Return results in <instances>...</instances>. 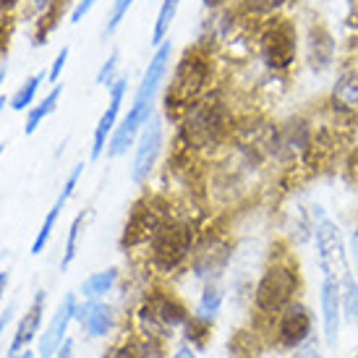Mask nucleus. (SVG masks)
<instances>
[{
  "mask_svg": "<svg viewBox=\"0 0 358 358\" xmlns=\"http://www.w3.org/2000/svg\"><path fill=\"white\" fill-rule=\"evenodd\" d=\"M311 335V311L301 301H290L278 317V338L285 348H299Z\"/></svg>",
  "mask_w": 358,
  "mask_h": 358,
  "instance_id": "obj_13",
  "label": "nucleus"
},
{
  "mask_svg": "<svg viewBox=\"0 0 358 358\" xmlns=\"http://www.w3.org/2000/svg\"><path fill=\"white\" fill-rule=\"evenodd\" d=\"M13 319V306H8L3 314H0V335H3V329L8 327V322Z\"/></svg>",
  "mask_w": 358,
  "mask_h": 358,
  "instance_id": "obj_40",
  "label": "nucleus"
},
{
  "mask_svg": "<svg viewBox=\"0 0 358 358\" xmlns=\"http://www.w3.org/2000/svg\"><path fill=\"white\" fill-rule=\"evenodd\" d=\"M257 52L259 63L272 76H288L296 69L301 55V29L299 24L280 13L272 19L262 21V29L257 34Z\"/></svg>",
  "mask_w": 358,
  "mask_h": 358,
  "instance_id": "obj_3",
  "label": "nucleus"
},
{
  "mask_svg": "<svg viewBox=\"0 0 358 358\" xmlns=\"http://www.w3.org/2000/svg\"><path fill=\"white\" fill-rule=\"evenodd\" d=\"M10 358H34V353H31V350L24 348V353H16V356H10Z\"/></svg>",
  "mask_w": 358,
  "mask_h": 358,
  "instance_id": "obj_46",
  "label": "nucleus"
},
{
  "mask_svg": "<svg viewBox=\"0 0 358 358\" xmlns=\"http://www.w3.org/2000/svg\"><path fill=\"white\" fill-rule=\"evenodd\" d=\"M301 48H303V60H306V69L311 73H327L335 66V55H338V42L335 34L329 31V27L324 21L311 19L308 21L306 31L301 34Z\"/></svg>",
  "mask_w": 358,
  "mask_h": 358,
  "instance_id": "obj_8",
  "label": "nucleus"
},
{
  "mask_svg": "<svg viewBox=\"0 0 358 358\" xmlns=\"http://www.w3.org/2000/svg\"><path fill=\"white\" fill-rule=\"evenodd\" d=\"M290 3L293 0H241V8L251 19L264 21V19H272V16H280Z\"/></svg>",
  "mask_w": 358,
  "mask_h": 358,
  "instance_id": "obj_26",
  "label": "nucleus"
},
{
  "mask_svg": "<svg viewBox=\"0 0 358 358\" xmlns=\"http://www.w3.org/2000/svg\"><path fill=\"white\" fill-rule=\"evenodd\" d=\"M42 314H45V290H37L29 303V308H27L24 317H21L19 327H16V335H13V343H10V356L21 353L31 340L40 335Z\"/></svg>",
  "mask_w": 358,
  "mask_h": 358,
  "instance_id": "obj_17",
  "label": "nucleus"
},
{
  "mask_svg": "<svg viewBox=\"0 0 358 358\" xmlns=\"http://www.w3.org/2000/svg\"><path fill=\"white\" fill-rule=\"evenodd\" d=\"M170 60H173V40H165L155 48V55L150 58L147 69L141 73V81L136 87V94L131 100L129 113L118 120V126L113 131L108 141V157H120L129 152L131 144H136L141 129L147 126V120L155 115V102L162 90V84L170 73Z\"/></svg>",
  "mask_w": 358,
  "mask_h": 358,
  "instance_id": "obj_1",
  "label": "nucleus"
},
{
  "mask_svg": "<svg viewBox=\"0 0 358 358\" xmlns=\"http://www.w3.org/2000/svg\"><path fill=\"white\" fill-rule=\"evenodd\" d=\"M126 92H129V76H118L113 81V87L108 90V108L102 110L100 120L94 126V136H92V159H97L102 152L108 150V141L113 136V131L120 120V108L126 100Z\"/></svg>",
  "mask_w": 358,
  "mask_h": 358,
  "instance_id": "obj_11",
  "label": "nucleus"
},
{
  "mask_svg": "<svg viewBox=\"0 0 358 358\" xmlns=\"http://www.w3.org/2000/svg\"><path fill=\"white\" fill-rule=\"evenodd\" d=\"M60 94H63V84H52V90L48 92L37 105H31L29 115H27V123H24V134H27V136H31V134L45 123V118H50L52 113H55V108H58V102H60Z\"/></svg>",
  "mask_w": 358,
  "mask_h": 358,
  "instance_id": "obj_22",
  "label": "nucleus"
},
{
  "mask_svg": "<svg viewBox=\"0 0 358 358\" xmlns=\"http://www.w3.org/2000/svg\"><path fill=\"white\" fill-rule=\"evenodd\" d=\"M115 280H118V269L115 267L94 272V275H90V278L81 282V296H84V299H102L105 293L113 290Z\"/></svg>",
  "mask_w": 358,
  "mask_h": 358,
  "instance_id": "obj_25",
  "label": "nucleus"
},
{
  "mask_svg": "<svg viewBox=\"0 0 358 358\" xmlns=\"http://www.w3.org/2000/svg\"><path fill=\"white\" fill-rule=\"evenodd\" d=\"M343 319L358 324V280L353 272L343 278Z\"/></svg>",
  "mask_w": 358,
  "mask_h": 358,
  "instance_id": "obj_29",
  "label": "nucleus"
},
{
  "mask_svg": "<svg viewBox=\"0 0 358 358\" xmlns=\"http://www.w3.org/2000/svg\"><path fill=\"white\" fill-rule=\"evenodd\" d=\"M118 69H120V50H113L108 58L102 60L100 71H97V76H94V84L110 90V87H113V81L118 79Z\"/></svg>",
  "mask_w": 358,
  "mask_h": 358,
  "instance_id": "obj_32",
  "label": "nucleus"
},
{
  "mask_svg": "<svg viewBox=\"0 0 358 358\" xmlns=\"http://www.w3.org/2000/svg\"><path fill=\"white\" fill-rule=\"evenodd\" d=\"M115 358H165L162 356V348L155 338H139V340H131L126 343L123 348H118Z\"/></svg>",
  "mask_w": 358,
  "mask_h": 358,
  "instance_id": "obj_27",
  "label": "nucleus"
},
{
  "mask_svg": "<svg viewBox=\"0 0 358 358\" xmlns=\"http://www.w3.org/2000/svg\"><path fill=\"white\" fill-rule=\"evenodd\" d=\"M162 141H165V126L159 115H152L147 126L141 129L139 139H136V152H134V162H131V180L141 186L144 180H150L152 170L157 165L159 155H162Z\"/></svg>",
  "mask_w": 358,
  "mask_h": 358,
  "instance_id": "obj_10",
  "label": "nucleus"
},
{
  "mask_svg": "<svg viewBox=\"0 0 358 358\" xmlns=\"http://www.w3.org/2000/svg\"><path fill=\"white\" fill-rule=\"evenodd\" d=\"M71 3H76V0H50V3L37 13L34 31H31V45H34V48L48 45L50 34L60 27V21L66 19V10L71 8Z\"/></svg>",
  "mask_w": 358,
  "mask_h": 358,
  "instance_id": "obj_21",
  "label": "nucleus"
},
{
  "mask_svg": "<svg viewBox=\"0 0 358 358\" xmlns=\"http://www.w3.org/2000/svg\"><path fill=\"white\" fill-rule=\"evenodd\" d=\"M42 81H48V71H37V73H31L29 79H24V84L13 92L8 108L16 110V113H21L24 108H31V102H34V97H37V92L42 87Z\"/></svg>",
  "mask_w": 358,
  "mask_h": 358,
  "instance_id": "obj_24",
  "label": "nucleus"
},
{
  "mask_svg": "<svg viewBox=\"0 0 358 358\" xmlns=\"http://www.w3.org/2000/svg\"><path fill=\"white\" fill-rule=\"evenodd\" d=\"M76 296L73 293H66L63 301L58 303L55 308V314H52L50 324L45 329V335L40 338V350H37V356L40 358H52L58 353V348L63 345V340H66V332H69L71 322L76 319Z\"/></svg>",
  "mask_w": 358,
  "mask_h": 358,
  "instance_id": "obj_12",
  "label": "nucleus"
},
{
  "mask_svg": "<svg viewBox=\"0 0 358 358\" xmlns=\"http://www.w3.org/2000/svg\"><path fill=\"white\" fill-rule=\"evenodd\" d=\"M299 288V267H293L290 259H275L264 267L254 288V306L259 314H280L290 301H296Z\"/></svg>",
  "mask_w": 358,
  "mask_h": 358,
  "instance_id": "obj_5",
  "label": "nucleus"
},
{
  "mask_svg": "<svg viewBox=\"0 0 358 358\" xmlns=\"http://www.w3.org/2000/svg\"><path fill=\"white\" fill-rule=\"evenodd\" d=\"M329 105L338 113H358V66L340 69L329 90Z\"/></svg>",
  "mask_w": 358,
  "mask_h": 358,
  "instance_id": "obj_18",
  "label": "nucleus"
},
{
  "mask_svg": "<svg viewBox=\"0 0 358 358\" xmlns=\"http://www.w3.org/2000/svg\"><path fill=\"white\" fill-rule=\"evenodd\" d=\"M3 152H6V144H0V157H3Z\"/></svg>",
  "mask_w": 358,
  "mask_h": 358,
  "instance_id": "obj_48",
  "label": "nucleus"
},
{
  "mask_svg": "<svg viewBox=\"0 0 358 358\" xmlns=\"http://www.w3.org/2000/svg\"><path fill=\"white\" fill-rule=\"evenodd\" d=\"M183 0H159L157 16H155V24H152V34H150V45L157 48L170 37V27L178 16V8Z\"/></svg>",
  "mask_w": 358,
  "mask_h": 358,
  "instance_id": "obj_23",
  "label": "nucleus"
},
{
  "mask_svg": "<svg viewBox=\"0 0 358 358\" xmlns=\"http://www.w3.org/2000/svg\"><path fill=\"white\" fill-rule=\"evenodd\" d=\"M322 324L324 340L335 345L343 327V282L335 278H322Z\"/></svg>",
  "mask_w": 358,
  "mask_h": 358,
  "instance_id": "obj_16",
  "label": "nucleus"
},
{
  "mask_svg": "<svg viewBox=\"0 0 358 358\" xmlns=\"http://www.w3.org/2000/svg\"><path fill=\"white\" fill-rule=\"evenodd\" d=\"M173 358H199L196 356V350L191 348V345H180L178 350H176V356Z\"/></svg>",
  "mask_w": 358,
  "mask_h": 358,
  "instance_id": "obj_39",
  "label": "nucleus"
},
{
  "mask_svg": "<svg viewBox=\"0 0 358 358\" xmlns=\"http://www.w3.org/2000/svg\"><path fill=\"white\" fill-rule=\"evenodd\" d=\"M6 73H8V66L0 63V87H3V81H6Z\"/></svg>",
  "mask_w": 358,
  "mask_h": 358,
  "instance_id": "obj_45",
  "label": "nucleus"
},
{
  "mask_svg": "<svg viewBox=\"0 0 358 358\" xmlns=\"http://www.w3.org/2000/svg\"><path fill=\"white\" fill-rule=\"evenodd\" d=\"M69 55H71V48L66 45V48H60L58 55L52 58V66L48 69V81H50V84H60V73H63L66 63H69Z\"/></svg>",
  "mask_w": 358,
  "mask_h": 358,
  "instance_id": "obj_34",
  "label": "nucleus"
},
{
  "mask_svg": "<svg viewBox=\"0 0 358 358\" xmlns=\"http://www.w3.org/2000/svg\"><path fill=\"white\" fill-rule=\"evenodd\" d=\"M8 102H10V100H6V97H0V113H3V110L8 108Z\"/></svg>",
  "mask_w": 358,
  "mask_h": 358,
  "instance_id": "obj_47",
  "label": "nucleus"
},
{
  "mask_svg": "<svg viewBox=\"0 0 358 358\" xmlns=\"http://www.w3.org/2000/svg\"><path fill=\"white\" fill-rule=\"evenodd\" d=\"M222 3H228V0H204V8H220Z\"/></svg>",
  "mask_w": 358,
  "mask_h": 358,
  "instance_id": "obj_44",
  "label": "nucleus"
},
{
  "mask_svg": "<svg viewBox=\"0 0 358 358\" xmlns=\"http://www.w3.org/2000/svg\"><path fill=\"white\" fill-rule=\"evenodd\" d=\"M168 217L159 215V209H155V199H141L139 204H134L129 222H126V233H123V246H136L144 243L155 236V230L162 225Z\"/></svg>",
  "mask_w": 358,
  "mask_h": 358,
  "instance_id": "obj_14",
  "label": "nucleus"
},
{
  "mask_svg": "<svg viewBox=\"0 0 358 358\" xmlns=\"http://www.w3.org/2000/svg\"><path fill=\"white\" fill-rule=\"evenodd\" d=\"M209 81H212V60H209L204 48H189L180 55V60L173 69L168 90H165V115L170 120H180V115L204 97Z\"/></svg>",
  "mask_w": 358,
  "mask_h": 358,
  "instance_id": "obj_2",
  "label": "nucleus"
},
{
  "mask_svg": "<svg viewBox=\"0 0 358 358\" xmlns=\"http://www.w3.org/2000/svg\"><path fill=\"white\" fill-rule=\"evenodd\" d=\"M314 246H317V262L322 269V278H335L343 282V278L350 272L348 246L340 233V225L335 220L322 215V207H314Z\"/></svg>",
  "mask_w": 358,
  "mask_h": 358,
  "instance_id": "obj_7",
  "label": "nucleus"
},
{
  "mask_svg": "<svg viewBox=\"0 0 358 358\" xmlns=\"http://www.w3.org/2000/svg\"><path fill=\"white\" fill-rule=\"evenodd\" d=\"M21 0H0V13H10V10L19 8Z\"/></svg>",
  "mask_w": 358,
  "mask_h": 358,
  "instance_id": "obj_41",
  "label": "nucleus"
},
{
  "mask_svg": "<svg viewBox=\"0 0 358 358\" xmlns=\"http://www.w3.org/2000/svg\"><path fill=\"white\" fill-rule=\"evenodd\" d=\"M97 6V0H76L73 8H71V24H81V21L90 16V10Z\"/></svg>",
  "mask_w": 358,
  "mask_h": 358,
  "instance_id": "obj_35",
  "label": "nucleus"
},
{
  "mask_svg": "<svg viewBox=\"0 0 358 358\" xmlns=\"http://www.w3.org/2000/svg\"><path fill=\"white\" fill-rule=\"evenodd\" d=\"M52 358H73V340L71 338L63 340V345H60L58 353H55Z\"/></svg>",
  "mask_w": 358,
  "mask_h": 358,
  "instance_id": "obj_38",
  "label": "nucleus"
},
{
  "mask_svg": "<svg viewBox=\"0 0 358 358\" xmlns=\"http://www.w3.org/2000/svg\"><path fill=\"white\" fill-rule=\"evenodd\" d=\"M139 319L144 324V332L147 335H159L165 329H176L183 327L189 322V311L180 303L176 296H168V293H155L147 299V303L141 306Z\"/></svg>",
  "mask_w": 358,
  "mask_h": 358,
  "instance_id": "obj_9",
  "label": "nucleus"
},
{
  "mask_svg": "<svg viewBox=\"0 0 358 358\" xmlns=\"http://www.w3.org/2000/svg\"><path fill=\"white\" fill-rule=\"evenodd\" d=\"M230 259V246L228 243H222V241H212L207 246H199V249L194 251V272H196V278L212 280L217 278L220 272L225 269Z\"/></svg>",
  "mask_w": 358,
  "mask_h": 358,
  "instance_id": "obj_19",
  "label": "nucleus"
},
{
  "mask_svg": "<svg viewBox=\"0 0 358 358\" xmlns=\"http://www.w3.org/2000/svg\"><path fill=\"white\" fill-rule=\"evenodd\" d=\"M48 3H50V0H31V8H34V13H40V10L45 8Z\"/></svg>",
  "mask_w": 358,
  "mask_h": 358,
  "instance_id": "obj_43",
  "label": "nucleus"
},
{
  "mask_svg": "<svg viewBox=\"0 0 358 358\" xmlns=\"http://www.w3.org/2000/svg\"><path fill=\"white\" fill-rule=\"evenodd\" d=\"M230 129H233V118H230L228 105L212 94L196 100L180 115V136L186 141V147H194V150L217 147L228 136Z\"/></svg>",
  "mask_w": 358,
  "mask_h": 358,
  "instance_id": "obj_4",
  "label": "nucleus"
},
{
  "mask_svg": "<svg viewBox=\"0 0 358 358\" xmlns=\"http://www.w3.org/2000/svg\"><path fill=\"white\" fill-rule=\"evenodd\" d=\"M194 241H196V228L183 220H165L155 236L150 238V257L152 264L159 272H173L178 269L194 251Z\"/></svg>",
  "mask_w": 358,
  "mask_h": 358,
  "instance_id": "obj_6",
  "label": "nucleus"
},
{
  "mask_svg": "<svg viewBox=\"0 0 358 358\" xmlns=\"http://www.w3.org/2000/svg\"><path fill=\"white\" fill-rule=\"evenodd\" d=\"M8 280H10L8 272H0V301H3V293H6V288H8Z\"/></svg>",
  "mask_w": 358,
  "mask_h": 358,
  "instance_id": "obj_42",
  "label": "nucleus"
},
{
  "mask_svg": "<svg viewBox=\"0 0 358 358\" xmlns=\"http://www.w3.org/2000/svg\"><path fill=\"white\" fill-rule=\"evenodd\" d=\"M186 329H189V340L196 343V345H204L207 343V332H209V319H201L199 314L191 317L186 322Z\"/></svg>",
  "mask_w": 358,
  "mask_h": 358,
  "instance_id": "obj_33",
  "label": "nucleus"
},
{
  "mask_svg": "<svg viewBox=\"0 0 358 358\" xmlns=\"http://www.w3.org/2000/svg\"><path fill=\"white\" fill-rule=\"evenodd\" d=\"M220 306H222V290H220V285L212 280V282H207L204 293H201L196 314H199L201 319H209V322H212V319L220 314Z\"/></svg>",
  "mask_w": 358,
  "mask_h": 358,
  "instance_id": "obj_30",
  "label": "nucleus"
},
{
  "mask_svg": "<svg viewBox=\"0 0 358 358\" xmlns=\"http://www.w3.org/2000/svg\"><path fill=\"white\" fill-rule=\"evenodd\" d=\"M131 6H134V0H113V6H110V10H108V21H105V29H102L105 37H113V34L120 29L123 19L129 16Z\"/></svg>",
  "mask_w": 358,
  "mask_h": 358,
  "instance_id": "obj_31",
  "label": "nucleus"
},
{
  "mask_svg": "<svg viewBox=\"0 0 358 358\" xmlns=\"http://www.w3.org/2000/svg\"><path fill=\"white\" fill-rule=\"evenodd\" d=\"M84 222H87V212H79L76 217L71 220V228H69V238H66V251H63V259H60V269H66L73 264L76 259V251H79V238H81V230H84Z\"/></svg>",
  "mask_w": 358,
  "mask_h": 358,
  "instance_id": "obj_28",
  "label": "nucleus"
},
{
  "mask_svg": "<svg viewBox=\"0 0 358 358\" xmlns=\"http://www.w3.org/2000/svg\"><path fill=\"white\" fill-rule=\"evenodd\" d=\"M76 322L90 338H102L113 327V308L100 299H87L81 306H76Z\"/></svg>",
  "mask_w": 358,
  "mask_h": 358,
  "instance_id": "obj_20",
  "label": "nucleus"
},
{
  "mask_svg": "<svg viewBox=\"0 0 358 358\" xmlns=\"http://www.w3.org/2000/svg\"><path fill=\"white\" fill-rule=\"evenodd\" d=\"M293 358H324V356H322L314 345H306V343H303V345H299V348H296Z\"/></svg>",
  "mask_w": 358,
  "mask_h": 358,
  "instance_id": "obj_36",
  "label": "nucleus"
},
{
  "mask_svg": "<svg viewBox=\"0 0 358 358\" xmlns=\"http://www.w3.org/2000/svg\"><path fill=\"white\" fill-rule=\"evenodd\" d=\"M81 173H84V162H76L73 168H71L69 178H66V183H63V189H60L58 199L52 201L50 212L45 215V222L40 225V230H37V236H34V241H31V254H42V249H45V243L50 241L52 230H55V225H58L60 220V212H63V207L69 204V199L73 196V189H76V183H79Z\"/></svg>",
  "mask_w": 358,
  "mask_h": 358,
  "instance_id": "obj_15",
  "label": "nucleus"
},
{
  "mask_svg": "<svg viewBox=\"0 0 358 358\" xmlns=\"http://www.w3.org/2000/svg\"><path fill=\"white\" fill-rule=\"evenodd\" d=\"M348 259H353V264H356V269H358V228L353 230V236H350V241H348Z\"/></svg>",
  "mask_w": 358,
  "mask_h": 358,
  "instance_id": "obj_37",
  "label": "nucleus"
}]
</instances>
